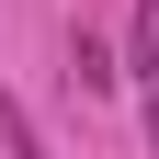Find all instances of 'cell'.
Returning <instances> with one entry per match:
<instances>
[{
  "instance_id": "obj_3",
  "label": "cell",
  "mask_w": 159,
  "mask_h": 159,
  "mask_svg": "<svg viewBox=\"0 0 159 159\" xmlns=\"http://www.w3.org/2000/svg\"><path fill=\"white\" fill-rule=\"evenodd\" d=\"M148 148H159V80H148Z\"/></svg>"
},
{
  "instance_id": "obj_2",
  "label": "cell",
  "mask_w": 159,
  "mask_h": 159,
  "mask_svg": "<svg viewBox=\"0 0 159 159\" xmlns=\"http://www.w3.org/2000/svg\"><path fill=\"white\" fill-rule=\"evenodd\" d=\"M125 68L159 80V0H136V34H125Z\"/></svg>"
},
{
  "instance_id": "obj_1",
  "label": "cell",
  "mask_w": 159,
  "mask_h": 159,
  "mask_svg": "<svg viewBox=\"0 0 159 159\" xmlns=\"http://www.w3.org/2000/svg\"><path fill=\"white\" fill-rule=\"evenodd\" d=\"M114 80H125V68H114L102 34H68V91H114Z\"/></svg>"
}]
</instances>
